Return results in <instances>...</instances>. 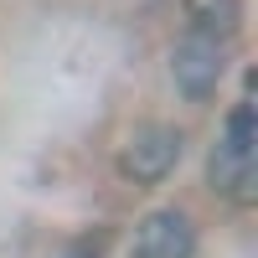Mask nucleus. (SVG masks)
I'll return each mask as SVG.
<instances>
[{
  "label": "nucleus",
  "instance_id": "obj_1",
  "mask_svg": "<svg viewBox=\"0 0 258 258\" xmlns=\"http://www.w3.org/2000/svg\"><path fill=\"white\" fill-rule=\"evenodd\" d=\"M181 160V129L170 124H140L119 145V176L135 186H160Z\"/></svg>",
  "mask_w": 258,
  "mask_h": 258
},
{
  "label": "nucleus",
  "instance_id": "obj_2",
  "mask_svg": "<svg viewBox=\"0 0 258 258\" xmlns=\"http://www.w3.org/2000/svg\"><path fill=\"white\" fill-rule=\"evenodd\" d=\"M222 68H227V52L217 47V41H207V36H191V31L176 41V52H170V78H176L181 98H191V103H202V98L217 93Z\"/></svg>",
  "mask_w": 258,
  "mask_h": 258
},
{
  "label": "nucleus",
  "instance_id": "obj_3",
  "mask_svg": "<svg viewBox=\"0 0 258 258\" xmlns=\"http://www.w3.org/2000/svg\"><path fill=\"white\" fill-rule=\"evenodd\" d=\"M135 258H197V227H191V217L176 212V207L150 212L135 232Z\"/></svg>",
  "mask_w": 258,
  "mask_h": 258
},
{
  "label": "nucleus",
  "instance_id": "obj_4",
  "mask_svg": "<svg viewBox=\"0 0 258 258\" xmlns=\"http://www.w3.org/2000/svg\"><path fill=\"white\" fill-rule=\"evenodd\" d=\"M207 186L217 191V197H232L238 207H253L258 202V155L217 145L207 155Z\"/></svg>",
  "mask_w": 258,
  "mask_h": 258
},
{
  "label": "nucleus",
  "instance_id": "obj_5",
  "mask_svg": "<svg viewBox=\"0 0 258 258\" xmlns=\"http://www.w3.org/2000/svg\"><path fill=\"white\" fill-rule=\"evenodd\" d=\"M181 16L191 36H207L217 47H227L243 31V0H181Z\"/></svg>",
  "mask_w": 258,
  "mask_h": 258
},
{
  "label": "nucleus",
  "instance_id": "obj_6",
  "mask_svg": "<svg viewBox=\"0 0 258 258\" xmlns=\"http://www.w3.org/2000/svg\"><path fill=\"white\" fill-rule=\"evenodd\" d=\"M222 145H232V150H248V155H253V145H258V109H253V98L232 103L227 129H222Z\"/></svg>",
  "mask_w": 258,
  "mask_h": 258
},
{
  "label": "nucleus",
  "instance_id": "obj_7",
  "mask_svg": "<svg viewBox=\"0 0 258 258\" xmlns=\"http://www.w3.org/2000/svg\"><path fill=\"white\" fill-rule=\"evenodd\" d=\"M68 258H88V253H68Z\"/></svg>",
  "mask_w": 258,
  "mask_h": 258
}]
</instances>
